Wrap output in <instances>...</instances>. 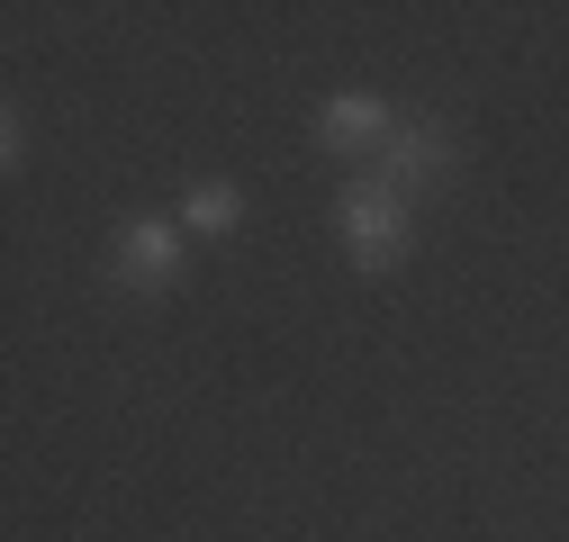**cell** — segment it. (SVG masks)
<instances>
[{"instance_id": "5b68a950", "label": "cell", "mask_w": 569, "mask_h": 542, "mask_svg": "<svg viewBox=\"0 0 569 542\" xmlns=\"http://www.w3.org/2000/svg\"><path fill=\"white\" fill-rule=\"evenodd\" d=\"M244 227V190L236 181H190L181 190V235H208V244H218V235H236Z\"/></svg>"}, {"instance_id": "7a4b0ae2", "label": "cell", "mask_w": 569, "mask_h": 542, "mask_svg": "<svg viewBox=\"0 0 569 542\" xmlns=\"http://www.w3.org/2000/svg\"><path fill=\"white\" fill-rule=\"evenodd\" d=\"M181 253H190L181 218H127L118 244H109V281L118 290H172L181 281Z\"/></svg>"}, {"instance_id": "8992f818", "label": "cell", "mask_w": 569, "mask_h": 542, "mask_svg": "<svg viewBox=\"0 0 569 542\" xmlns=\"http://www.w3.org/2000/svg\"><path fill=\"white\" fill-rule=\"evenodd\" d=\"M19 154H28V127H19V109H10V118H0V163L19 172Z\"/></svg>"}, {"instance_id": "277c9868", "label": "cell", "mask_w": 569, "mask_h": 542, "mask_svg": "<svg viewBox=\"0 0 569 542\" xmlns=\"http://www.w3.org/2000/svg\"><path fill=\"white\" fill-rule=\"evenodd\" d=\"M389 136H398V118H389L380 91H335V100L317 109V145H326V154H380Z\"/></svg>"}, {"instance_id": "6da1fadb", "label": "cell", "mask_w": 569, "mask_h": 542, "mask_svg": "<svg viewBox=\"0 0 569 542\" xmlns=\"http://www.w3.org/2000/svg\"><path fill=\"white\" fill-rule=\"evenodd\" d=\"M335 235H343V262L352 271H398L416 253V199L389 172H352L335 190Z\"/></svg>"}, {"instance_id": "3957f363", "label": "cell", "mask_w": 569, "mask_h": 542, "mask_svg": "<svg viewBox=\"0 0 569 542\" xmlns=\"http://www.w3.org/2000/svg\"><path fill=\"white\" fill-rule=\"evenodd\" d=\"M380 172L416 199V190H435L443 172H452V127L443 118H398V136L380 145Z\"/></svg>"}]
</instances>
